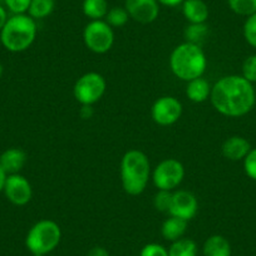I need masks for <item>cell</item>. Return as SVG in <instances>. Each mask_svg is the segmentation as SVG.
Masks as SVG:
<instances>
[{
    "label": "cell",
    "instance_id": "obj_1",
    "mask_svg": "<svg viewBox=\"0 0 256 256\" xmlns=\"http://www.w3.org/2000/svg\"><path fill=\"white\" fill-rule=\"evenodd\" d=\"M214 108L226 117H241L255 106L252 83L242 76H226L212 86L210 96Z\"/></svg>",
    "mask_w": 256,
    "mask_h": 256
},
{
    "label": "cell",
    "instance_id": "obj_2",
    "mask_svg": "<svg viewBox=\"0 0 256 256\" xmlns=\"http://www.w3.org/2000/svg\"><path fill=\"white\" fill-rule=\"evenodd\" d=\"M206 67L208 59L201 46L184 42L171 52L170 68L178 80L190 82L195 78L202 77Z\"/></svg>",
    "mask_w": 256,
    "mask_h": 256
},
{
    "label": "cell",
    "instance_id": "obj_3",
    "mask_svg": "<svg viewBox=\"0 0 256 256\" xmlns=\"http://www.w3.org/2000/svg\"><path fill=\"white\" fill-rule=\"evenodd\" d=\"M151 176V164L144 152L130 150L120 161V181L126 194L140 196L146 190Z\"/></svg>",
    "mask_w": 256,
    "mask_h": 256
},
{
    "label": "cell",
    "instance_id": "obj_4",
    "mask_svg": "<svg viewBox=\"0 0 256 256\" xmlns=\"http://www.w3.org/2000/svg\"><path fill=\"white\" fill-rule=\"evenodd\" d=\"M36 36V23L26 14H14L8 18L0 30V40L4 48L13 53L26 50Z\"/></svg>",
    "mask_w": 256,
    "mask_h": 256
},
{
    "label": "cell",
    "instance_id": "obj_5",
    "mask_svg": "<svg viewBox=\"0 0 256 256\" xmlns=\"http://www.w3.org/2000/svg\"><path fill=\"white\" fill-rule=\"evenodd\" d=\"M62 238V230L53 220L38 221L28 231L26 238V248L33 255H43L52 252L59 245Z\"/></svg>",
    "mask_w": 256,
    "mask_h": 256
},
{
    "label": "cell",
    "instance_id": "obj_6",
    "mask_svg": "<svg viewBox=\"0 0 256 256\" xmlns=\"http://www.w3.org/2000/svg\"><path fill=\"white\" fill-rule=\"evenodd\" d=\"M107 90L104 77L97 72H88L78 78L73 87L76 100L82 106H93L100 100Z\"/></svg>",
    "mask_w": 256,
    "mask_h": 256
},
{
    "label": "cell",
    "instance_id": "obj_7",
    "mask_svg": "<svg viewBox=\"0 0 256 256\" xmlns=\"http://www.w3.org/2000/svg\"><path fill=\"white\" fill-rule=\"evenodd\" d=\"M83 42L93 53H107L114 44L113 28L106 20H90L83 30Z\"/></svg>",
    "mask_w": 256,
    "mask_h": 256
},
{
    "label": "cell",
    "instance_id": "obj_8",
    "mask_svg": "<svg viewBox=\"0 0 256 256\" xmlns=\"http://www.w3.org/2000/svg\"><path fill=\"white\" fill-rule=\"evenodd\" d=\"M184 177V167L178 160L166 158L160 162L152 172V181L157 190L174 191Z\"/></svg>",
    "mask_w": 256,
    "mask_h": 256
},
{
    "label": "cell",
    "instance_id": "obj_9",
    "mask_svg": "<svg viewBox=\"0 0 256 256\" xmlns=\"http://www.w3.org/2000/svg\"><path fill=\"white\" fill-rule=\"evenodd\" d=\"M182 103L172 96H164L158 98L152 104V120L158 126H171L181 118Z\"/></svg>",
    "mask_w": 256,
    "mask_h": 256
},
{
    "label": "cell",
    "instance_id": "obj_10",
    "mask_svg": "<svg viewBox=\"0 0 256 256\" xmlns=\"http://www.w3.org/2000/svg\"><path fill=\"white\" fill-rule=\"evenodd\" d=\"M3 191L6 198L16 206H24L29 204L33 196L30 182L20 174H8Z\"/></svg>",
    "mask_w": 256,
    "mask_h": 256
},
{
    "label": "cell",
    "instance_id": "obj_11",
    "mask_svg": "<svg viewBox=\"0 0 256 256\" xmlns=\"http://www.w3.org/2000/svg\"><path fill=\"white\" fill-rule=\"evenodd\" d=\"M198 211V201L192 192L186 190H178L172 192L171 205H170V216L184 218L190 221L195 218Z\"/></svg>",
    "mask_w": 256,
    "mask_h": 256
},
{
    "label": "cell",
    "instance_id": "obj_12",
    "mask_svg": "<svg viewBox=\"0 0 256 256\" xmlns=\"http://www.w3.org/2000/svg\"><path fill=\"white\" fill-rule=\"evenodd\" d=\"M124 8L130 18L141 24H151L158 18L157 0H124Z\"/></svg>",
    "mask_w": 256,
    "mask_h": 256
},
{
    "label": "cell",
    "instance_id": "obj_13",
    "mask_svg": "<svg viewBox=\"0 0 256 256\" xmlns=\"http://www.w3.org/2000/svg\"><path fill=\"white\" fill-rule=\"evenodd\" d=\"M26 164V154L18 147H12L0 154V166L6 174H19Z\"/></svg>",
    "mask_w": 256,
    "mask_h": 256
},
{
    "label": "cell",
    "instance_id": "obj_14",
    "mask_svg": "<svg viewBox=\"0 0 256 256\" xmlns=\"http://www.w3.org/2000/svg\"><path fill=\"white\" fill-rule=\"evenodd\" d=\"M250 142L240 136H232L226 140L221 147L224 157L230 161H240L244 160L250 152Z\"/></svg>",
    "mask_w": 256,
    "mask_h": 256
},
{
    "label": "cell",
    "instance_id": "obj_15",
    "mask_svg": "<svg viewBox=\"0 0 256 256\" xmlns=\"http://www.w3.org/2000/svg\"><path fill=\"white\" fill-rule=\"evenodd\" d=\"M182 14L190 24H202L208 19L210 10L204 0H184Z\"/></svg>",
    "mask_w": 256,
    "mask_h": 256
},
{
    "label": "cell",
    "instance_id": "obj_16",
    "mask_svg": "<svg viewBox=\"0 0 256 256\" xmlns=\"http://www.w3.org/2000/svg\"><path fill=\"white\" fill-rule=\"evenodd\" d=\"M212 86L205 78L198 77L187 82L186 96L190 100L195 103H202L208 100L211 96Z\"/></svg>",
    "mask_w": 256,
    "mask_h": 256
},
{
    "label": "cell",
    "instance_id": "obj_17",
    "mask_svg": "<svg viewBox=\"0 0 256 256\" xmlns=\"http://www.w3.org/2000/svg\"><path fill=\"white\" fill-rule=\"evenodd\" d=\"M187 222L188 221L184 220V218H176V216H170L162 224V238L167 241H171V242L184 238V232L187 230Z\"/></svg>",
    "mask_w": 256,
    "mask_h": 256
},
{
    "label": "cell",
    "instance_id": "obj_18",
    "mask_svg": "<svg viewBox=\"0 0 256 256\" xmlns=\"http://www.w3.org/2000/svg\"><path fill=\"white\" fill-rule=\"evenodd\" d=\"M202 254L204 256H231V245L224 236L212 235L204 244Z\"/></svg>",
    "mask_w": 256,
    "mask_h": 256
},
{
    "label": "cell",
    "instance_id": "obj_19",
    "mask_svg": "<svg viewBox=\"0 0 256 256\" xmlns=\"http://www.w3.org/2000/svg\"><path fill=\"white\" fill-rule=\"evenodd\" d=\"M82 10L90 20H103L110 9L107 0H83Z\"/></svg>",
    "mask_w": 256,
    "mask_h": 256
},
{
    "label": "cell",
    "instance_id": "obj_20",
    "mask_svg": "<svg viewBox=\"0 0 256 256\" xmlns=\"http://www.w3.org/2000/svg\"><path fill=\"white\" fill-rule=\"evenodd\" d=\"M168 256H198V245L192 238H181L171 244Z\"/></svg>",
    "mask_w": 256,
    "mask_h": 256
},
{
    "label": "cell",
    "instance_id": "obj_21",
    "mask_svg": "<svg viewBox=\"0 0 256 256\" xmlns=\"http://www.w3.org/2000/svg\"><path fill=\"white\" fill-rule=\"evenodd\" d=\"M56 8V0H32L28 9V16L34 20L44 19L50 16Z\"/></svg>",
    "mask_w": 256,
    "mask_h": 256
},
{
    "label": "cell",
    "instance_id": "obj_22",
    "mask_svg": "<svg viewBox=\"0 0 256 256\" xmlns=\"http://www.w3.org/2000/svg\"><path fill=\"white\" fill-rule=\"evenodd\" d=\"M184 38H186V42L200 46L201 42L208 36V26H206V23L188 24V26L184 28Z\"/></svg>",
    "mask_w": 256,
    "mask_h": 256
},
{
    "label": "cell",
    "instance_id": "obj_23",
    "mask_svg": "<svg viewBox=\"0 0 256 256\" xmlns=\"http://www.w3.org/2000/svg\"><path fill=\"white\" fill-rule=\"evenodd\" d=\"M128 19H130V16H128L124 6H114V8H110L108 10L104 20L112 28H120V26L127 24Z\"/></svg>",
    "mask_w": 256,
    "mask_h": 256
},
{
    "label": "cell",
    "instance_id": "obj_24",
    "mask_svg": "<svg viewBox=\"0 0 256 256\" xmlns=\"http://www.w3.org/2000/svg\"><path fill=\"white\" fill-rule=\"evenodd\" d=\"M228 4L238 16H250L256 13V0H228Z\"/></svg>",
    "mask_w": 256,
    "mask_h": 256
},
{
    "label": "cell",
    "instance_id": "obj_25",
    "mask_svg": "<svg viewBox=\"0 0 256 256\" xmlns=\"http://www.w3.org/2000/svg\"><path fill=\"white\" fill-rule=\"evenodd\" d=\"M171 198H172V191L158 190L154 198V208H156L157 211H160V212L168 214L170 205H171Z\"/></svg>",
    "mask_w": 256,
    "mask_h": 256
},
{
    "label": "cell",
    "instance_id": "obj_26",
    "mask_svg": "<svg viewBox=\"0 0 256 256\" xmlns=\"http://www.w3.org/2000/svg\"><path fill=\"white\" fill-rule=\"evenodd\" d=\"M244 36L251 46L256 48V13L246 19L244 24Z\"/></svg>",
    "mask_w": 256,
    "mask_h": 256
},
{
    "label": "cell",
    "instance_id": "obj_27",
    "mask_svg": "<svg viewBox=\"0 0 256 256\" xmlns=\"http://www.w3.org/2000/svg\"><path fill=\"white\" fill-rule=\"evenodd\" d=\"M242 77L250 83L256 82V54L248 56L244 62Z\"/></svg>",
    "mask_w": 256,
    "mask_h": 256
},
{
    "label": "cell",
    "instance_id": "obj_28",
    "mask_svg": "<svg viewBox=\"0 0 256 256\" xmlns=\"http://www.w3.org/2000/svg\"><path fill=\"white\" fill-rule=\"evenodd\" d=\"M4 3L13 14H26L30 6L32 0H4Z\"/></svg>",
    "mask_w": 256,
    "mask_h": 256
},
{
    "label": "cell",
    "instance_id": "obj_29",
    "mask_svg": "<svg viewBox=\"0 0 256 256\" xmlns=\"http://www.w3.org/2000/svg\"><path fill=\"white\" fill-rule=\"evenodd\" d=\"M244 168L246 174L256 181V148H251L248 156L244 158Z\"/></svg>",
    "mask_w": 256,
    "mask_h": 256
},
{
    "label": "cell",
    "instance_id": "obj_30",
    "mask_svg": "<svg viewBox=\"0 0 256 256\" xmlns=\"http://www.w3.org/2000/svg\"><path fill=\"white\" fill-rule=\"evenodd\" d=\"M140 256H168V250L160 244L151 242L142 248Z\"/></svg>",
    "mask_w": 256,
    "mask_h": 256
},
{
    "label": "cell",
    "instance_id": "obj_31",
    "mask_svg": "<svg viewBox=\"0 0 256 256\" xmlns=\"http://www.w3.org/2000/svg\"><path fill=\"white\" fill-rule=\"evenodd\" d=\"M87 256H110V252L102 246H94L88 251Z\"/></svg>",
    "mask_w": 256,
    "mask_h": 256
},
{
    "label": "cell",
    "instance_id": "obj_32",
    "mask_svg": "<svg viewBox=\"0 0 256 256\" xmlns=\"http://www.w3.org/2000/svg\"><path fill=\"white\" fill-rule=\"evenodd\" d=\"M80 114L83 120H90L94 114V110H93L92 106H82V108L80 110Z\"/></svg>",
    "mask_w": 256,
    "mask_h": 256
},
{
    "label": "cell",
    "instance_id": "obj_33",
    "mask_svg": "<svg viewBox=\"0 0 256 256\" xmlns=\"http://www.w3.org/2000/svg\"><path fill=\"white\" fill-rule=\"evenodd\" d=\"M157 2H158V4H162L164 6H171V8H174V6H181L184 0H157Z\"/></svg>",
    "mask_w": 256,
    "mask_h": 256
},
{
    "label": "cell",
    "instance_id": "obj_34",
    "mask_svg": "<svg viewBox=\"0 0 256 256\" xmlns=\"http://www.w3.org/2000/svg\"><path fill=\"white\" fill-rule=\"evenodd\" d=\"M6 20H8V14H6V10L0 6V30L3 29V26H6Z\"/></svg>",
    "mask_w": 256,
    "mask_h": 256
},
{
    "label": "cell",
    "instance_id": "obj_35",
    "mask_svg": "<svg viewBox=\"0 0 256 256\" xmlns=\"http://www.w3.org/2000/svg\"><path fill=\"white\" fill-rule=\"evenodd\" d=\"M6 176L8 174L4 172V170L2 168V166H0V191H3L4 188V184H6Z\"/></svg>",
    "mask_w": 256,
    "mask_h": 256
},
{
    "label": "cell",
    "instance_id": "obj_36",
    "mask_svg": "<svg viewBox=\"0 0 256 256\" xmlns=\"http://www.w3.org/2000/svg\"><path fill=\"white\" fill-rule=\"evenodd\" d=\"M3 72H4V68H3V66H2V63H0V77H2Z\"/></svg>",
    "mask_w": 256,
    "mask_h": 256
},
{
    "label": "cell",
    "instance_id": "obj_37",
    "mask_svg": "<svg viewBox=\"0 0 256 256\" xmlns=\"http://www.w3.org/2000/svg\"><path fill=\"white\" fill-rule=\"evenodd\" d=\"M33 256H43V255H33Z\"/></svg>",
    "mask_w": 256,
    "mask_h": 256
}]
</instances>
